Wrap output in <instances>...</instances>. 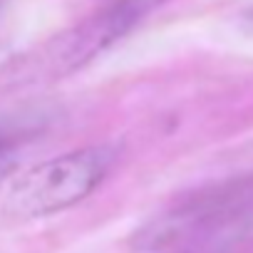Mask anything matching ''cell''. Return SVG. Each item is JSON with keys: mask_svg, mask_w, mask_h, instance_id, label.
<instances>
[{"mask_svg": "<svg viewBox=\"0 0 253 253\" xmlns=\"http://www.w3.org/2000/svg\"><path fill=\"white\" fill-rule=\"evenodd\" d=\"M0 3H3V0H0Z\"/></svg>", "mask_w": 253, "mask_h": 253, "instance_id": "8992f818", "label": "cell"}, {"mask_svg": "<svg viewBox=\"0 0 253 253\" xmlns=\"http://www.w3.org/2000/svg\"><path fill=\"white\" fill-rule=\"evenodd\" d=\"M134 253H191V251H186V248H181V246H174V243H169V241H152V243L142 246V248L134 251Z\"/></svg>", "mask_w": 253, "mask_h": 253, "instance_id": "5b68a950", "label": "cell"}, {"mask_svg": "<svg viewBox=\"0 0 253 253\" xmlns=\"http://www.w3.org/2000/svg\"><path fill=\"white\" fill-rule=\"evenodd\" d=\"M164 0H109V8H114L119 15H124L132 25H137L144 15H149L154 8H159Z\"/></svg>", "mask_w": 253, "mask_h": 253, "instance_id": "3957f363", "label": "cell"}, {"mask_svg": "<svg viewBox=\"0 0 253 253\" xmlns=\"http://www.w3.org/2000/svg\"><path fill=\"white\" fill-rule=\"evenodd\" d=\"M134 25L119 15L114 8L104 5L99 13L89 15L80 25L45 40L35 50L15 57L10 65H5L3 80L8 84H40L62 80L87 62H92L97 55H102L107 47H112L119 38H124Z\"/></svg>", "mask_w": 253, "mask_h": 253, "instance_id": "7a4b0ae2", "label": "cell"}, {"mask_svg": "<svg viewBox=\"0 0 253 253\" xmlns=\"http://www.w3.org/2000/svg\"><path fill=\"white\" fill-rule=\"evenodd\" d=\"M114 164L112 147H84L28 169L10 186L3 213L13 221H33L84 201Z\"/></svg>", "mask_w": 253, "mask_h": 253, "instance_id": "6da1fadb", "label": "cell"}, {"mask_svg": "<svg viewBox=\"0 0 253 253\" xmlns=\"http://www.w3.org/2000/svg\"><path fill=\"white\" fill-rule=\"evenodd\" d=\"M18 167V147L10 139H0V184Z\"/></svg>", "mask_w": 253, "mask_h": 253, "instance_id": "277c9868", "label": "cell"}]
</instances>
